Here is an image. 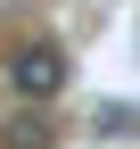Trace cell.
Segmentation results:
<instances>
[{"label": "cell", "mask_w": 140, "mask_h": 149, "mask_svg": "<svg viewBox=\"0 0 140 149\" xmlns=\"http://www.w3.org/2000/svg\"><path fill=\"white\" fill-rule=\"evenodd\" d=\"M8 83H16V100H33V108L58 100V91H66V50H58V42H25V50L8 58Z\"/></svg>", "instance_id": "1"}, {"label": "cell", "mask_w": 140, "mask_h": 149, "mask_svg": "<svg viewBox=\"0 0 140 149\" xmlns=\"http://www.w3.org/2000/svg\"><path fill=\"white\" fill-rule=\"evenodd\" d=\"M8 149H49V124H41V108H33V116H8Z\"/></svg>", "instance_id": "2"}]
</instances>
